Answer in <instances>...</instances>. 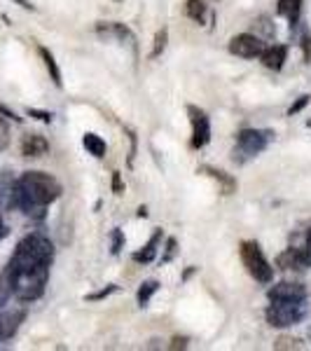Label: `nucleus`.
Instances as JSON below:
<instances>
[{"instance_id":"1","label":"nucleus","mask_w":311,"mask_h":351,"mask_svg":"<svg viewBox=\"0 0 311 351\" xmlns=\"http://www.w3.org/2000/svg\"><path fill=\"white\" fill-rule=\"evenodd\" d=\"M61 197V183L45 171H26L14 183V208L26 216L42 218L45 208Z\"/></svg>"},{"instance_id":"2","label":"nucleus","mask_w":311,"mask_h":351,"mask_svg":"<svg viewBox=\"0 0 311 351\" xmlns=\"http://www.w3.org/2000/svg\"><path fill=\"white\" fill-rule=\"evenodd\" d=\"M54 263V243L47 239L40 232H31L24 239L16 243L10 267H40L47 265L52 267Z\"/></svg>"},{"instance_id":"3","label":"nucleus","mask_w":311,"mask_h":351,"mask_svg":"<svg viewBox=\"0 0 311 351\" xmlns=\"http://www.w3.org/2000/svg\"><path fill=\"white\" fill-rule=\"evenodd\" d=\"M8 269L12 274L14 298L19 302H36V300L42 298L49 279L47 265H40V267H10L8 265Z\"/></svg>"},{"instance_id":"4","label":"nucleus","mask_w":311,"mask_h":351,"mask_svg":"<svg viewBox=\"0 0 311 351\" xmlns=\"http://www.w3.org/2000/svg\"><path fill=\"white\" fill-rule=\"evenodd\" d=\"M239 256H241V263H244L246 271L258 281V284H271V281H274V267H271V263L264 258V253L258 241L241 243Z\"/></svg>"},{"instance_id":"5","label":"nucleus","mask_w":311,"mask_h":351,"mask_svg":"<svg viewBox=\"0 0 311 351\" xmlns=\"http://www.w3.org/2000/svg\"><path fill=\"white\" fill-rule=\"evenodd\" d=\"M307 316L304 302H284V300H271V304L264 311V319L271 328H290L302 324Z\"/></svg>"},{"instance_id":"6","label":"nucleus","mask_w":311,"mask_h":351,"mask_svg":"<svg viewBox=\"0 0 311 351\" xmlns=\"http://www.w3.org/2000/svg\"><path fill=\"white\" fill-rule=\"evenodd\" d=\"M269 141L271 132H267V129H241L236 134L234 162H246L251 157H258L269 145Z\"/></svg>"},{"instance_id":"7","label":"nucleus","mask_w":311,"mask_h":351,"mask_svg":"<svg viewBox=\"0 0 311 351\" xmlns=\"http://www.w3.org/2000/svg\"><path fill=\"white\" fill-rule=\"evenodd\" d=\"M264 47L267 45L256 33H239L229 40V52L239 56V59H260Z\"/></svg>"},{"instance_id":"8","label":"nucleus","mask_w":311,"mask_h":351,"mask_svg":"<svg viewBox=\"0 0 311 351\" xmlns=\"http://www.w3.org/2000/svg\"><path fill=\"white\" fill-rule=\"evenodd\" d=\"M190 115V124H192V145L195 148H206L208 141H211V120L201 108L197 106H190L188 108Z\"/></svg>"},{"instance_id":"9","label":"nucleus","mask_w":311,"mask_h":351,"mask_svg":"<svg viewBox=\"0 0 311 351\" xmlns=\"http://www.w3.org/2000/svg\"><path fill=\"white\" fill-rule=\"evenodd\" d=\"M269 300H284V302H304L307 300V288L299 281H279L267 291Z\"/></svg>"},{"instance_id":"10","label":"nucleus","mask_w":311,"mask_h":351,"mask_svg":"<svg viewBox=\"0 0 311 351\" xmlns=\"http://www.w3.org/2000/svg\"><path fill=\"white\" fill-rule=\"evenodd\" d=\"M96 33H99L103 40H117L122 45H132L134 47V33L129 31L124 24H117V21H108V24H99L96 26Z\"/></svg>"},{"instance_id":"11","label":"nucleus","mask_w":311,"mask_h":351,"mask_svg":"<svg viewBox=\"0 0 311 351\" xmlns=\"http://www.w3.org/2000/svg\"><path fill=\"white\" fill-rule=\"evenodd\" d=\"M26 319V309H8L0 314V339H10L16 335L19 326Z\"/></svg>"},{"instance_id":"12","label":"nucleus","mask_w":311,"mask_h":351,"mask_svg":"<svg viewBox=\"0 0 311 351\" xmlns=\"http://www.w3.org/2000/svg\"><path fill=\"white\" fill-rule=\"evenodd\" d=\"M216 3L218 0H188V16L195 19L197 24H203V21H213L216 16Z\"/></svg>"},{"instance_id":"13","label":"nucleus","mask_w":311,"mask_h":351,"mask_svg":"<svg viewBox=\"0 0 311 351\" xmlns=\"http://www.w3.org/2000/svg\"><path fill=\"white\" fill-rule=\"evenodd\" d=\"M288 59V47L286 45H269V47L262 49V54H260V61H262L264 68H269V71H281Z\"/></svg>"},{"instance_id":"14","label":"nucleus","mask_w":311,"mask_h":351,"mask_svg":"<svg viewBox=\"0 0 311 351\" xmlns=\"http://www.w3.org/2000/svg\"><path fill=\"white\" fill-rule=\"evenodd\" d=\"M49 152V141L42 134H26L21 138V155L24 157H42Z\"/></svg>"},{"instance_id":"15","label":"nucleus","mask_w":311,"mask_h":351,"mask_svg":"<svg viewBox=\"0 0 311 351\" xmlns=\"http://www.w3.org/2000/svg\"><path fill=\"white\" fill-rule=\"evenodd\" d=\"M276 267L284 269V271H304V269H309L307 263H304V258L299 256V251H297V248H293V246H288L286 251L276 258Z\"/></svg>"},{"instance_id":"16","label":"nucleus","mask_w":311,"mask_h":351,"mask_svg":"<svg viewBox=\"0 0 311 351\" xmlns=\"http://www.w3.org/2000/svg\"><path fill=\"white\" fill-rule=\"evenodd\" d=\"M82 145H84V150H87L89 155L96 157V160H103L105 152H108V145H105V141L101 138L99 134H92V132L82 136Z\"/></svg>"},{"instance_id":"17","label":"nucleus","mask_w":311,"mask_h":351,"mask_svg":"<svg viewBox=\"0 0 311 351\" xmlns=\"http://www.w3.org/2000/svg\"><path fill=\"white\" fill-rule=\"evenodd\" d=\"M160 243H162V230H157L155 234L150 237V241L143 246V251H136L134 253V263H152L157 256V248H160Z\"/></svg>"},{"instance_id":"18","label":"nucleus","mask_w":311,"mask_h":351,"mask_svg":"<svg viewBox=\"0 0 311 351\" xmlns=\"http://www.w3.org/2000/svg\"><path fill=\"white\" fill-rule=\"evenodd\" d=\"M14 183L8 173H0V208H14Z\"/></svg>"},{"instance_id":"19","label":"nucleus","mask_w":311,"mask_h":351,"mask_svg":"<svg viewBox=\"0 0 311 351\" xmlns=\"http://www.w3.org/2000/svg\"><path fill=\"white\" fill-rule=\"evenodd\" d=\"M276 12H279L281 16H286L290 28L297 26L299 12H302V0H279V8H276Z\"/></svg>"},{"instance_id":"20","label":"nucleus","mask_w":311,"mask_h":351,"mask_svg":"<svg viewBox=\"0 0 311 351\" xmlns=\"http://www.w3.org/2000/svg\"><path fill=\"white\" fill-rule=\"evenodd\" d=\"M201 171L211 176L216 183H220V188H223L225 195H232V192L236 190V178H232L227 171H220V169H211V167H203Z\"/></svg>"},{"instance_id":"21","label":"nucleus","mask_w":311,"mask_h":351,"mask_svg":"<svg viewBox=\"0 0 311 351\" xmlns=\"http://www.w3.org/2000/svg\"><path fill=\"white\" fill-rule=\"evenodd\" d=\"M293 248H297L299 256L304 258V263H307V267H311V228H307L304 232H299L297 237H293Z\"/></svg>"},{"instance_id":"22","label":"nucleus","mask_w":311,"mask_h":351,"mask_svg":"<svg viewBox=\"0 0 311 351\" xmlns=\"http://www.w3.org/2000/svg\"><path fill=\"white\" fill-rule=\"evenodd\" d=\"M40 56H42V61H45V68H47V73H49V77H52V82L56 84V87H61V71H59V66H56V59H54V54L49 52L47 47H40Z\"/></svg>"},{"instance_id":"23","label":"nucleus","mask_w":311,"mask_h":351,"mask_svg":"<svg viewBox=\"0 0 311 351\" xmlns=\"http://www.w3.org/2000/svg\"><path fill=\"white\" fill-rule=\"evenodd\" d=\"M12 295H14V291H12V274H10V269L5 267L3 271H0V307H5Z\"/></svg>"},{"instance_id":"24","label":"nucleus","mask_w":311,"mask_h":351,"mask_svg":"<svg viewBox=\"0 0 311 351\" xmlns=\"http://www.w3.org/2000/svg\"><path fill=\"white\" fill-rule=\"evenodd\" d=\"M160 291V284H157V281H143V284H140V288H138V304L140 307H145V304L150 302V298L155 295V293Z\"/></svg>"},{"instance_id":"25","label":"nucleus","mask_w":311,"mask_h":351,"mask_svg":"<svg viewBox=\"0 0 311 351\" xmlns=\"http://www.w3.org/2000/svg\"><path fill=\"white\" fill-rule=\"evenodd\" d=\"M166 45H169V31L166 28H162V31H157L155 43H152L150 59H160V56L164 54V49H166Z\"/></svg>"},{"instance_id":"26","label":"nucleus","mask_w":311,"mask_h":351,"mask_svg":"<svg viewBox=\"0 0 311 351\" xmlns=\"http://www.w3.org/2000/svg\"><path fill=\"white\" fill-rule=\"evenodd\" d=\"M10 145V124L5 122V117H0V150H5Z\"/></svg>"},{"instance_id":"27","label":"nucleus","mask_w":311,"mask_h":351,"mask_svg":"<svg viewBox=\"0 0 311 351\" xmlns=\"http://www.w3.org/2000/svg\"><path fill=\"white\" fill-rule=\"evenodd\" d=\"M299 47H302V54H304V61L311 64V31H307L299 40Z\"/></svg>"},{"instance_id":"28","label":"nucleus","mask_w":311,"mask_h":351,"mask_svg":"<svg viewBox=\"0 0 311 351\" xmlns=\"http://www.w3.org/2000/svg\"><path fill=\"white\" fill-rule=\"evenodd\" d=\"M122 243H124V234H122V230H112V248H110V251L115 253V256L122 251Z\"/></svg>"},{"instance_id":"29","label":"nucleus","mask_w":311,"mask_h":351,"mask_svg":"<svg viewBox=\"0 0 311 351\" xmlns=\"http://www.w3.org/2000/svg\"><path fill=\"white\" fill-rule=\"evenodd\" d=\"M297 342H299V339H288V337H281L279 342L274 344V349H290V347H293V349H299V344H297Z\"/></svg>"},{"instance_id":"30","label":"nucleus","mask_w":311,"mask_h":351,"mask_svg":"<svg viewBox=\"0 0 311 351\" xmlns=\"http://www.w3.org/2000/svg\"><path fill=\"white\" fill-rule=\"evenodd\" d=\"M112 192H115V195H122V192H124V183H122V173L120 171L112 173Z\"/></svg>"},{"instance_id":"31","label":"nucleus","mask_w":311,"mask_h":351,"mask_svg":"<svg viewBox=\"0 0 311 351\" xmlns=\"http://www.w3.org/2000/svg\"><path fill=\"white\" fill-rule=\"evenodd\" d=\"M307 104H309V96H299V101H297V104H295V106H290V110H288V115H295V112L302 110Z\"/></svg>"},{"instance_id":"32","label":"nucleus","mask_w":311,"mask_h":351,"mask_svg":"<svg viewBox=\"0 0 311 351\" xmlns=\"http://www.w3.org/2000/svg\"><path fill=\"white\" fill-rule=\"evenodd\" d=\"M28 115L38 117V120H42V122H52V112H42V110H28Z\"/></svg>"},{"instance_id":"33","label":"nucleus","mask_w":311,"mask_h":351,"mask_svg":"<svg viewBox=\"0 0 311 351\" xmlns=\"http://www.w3.org/2000/svg\"><path fill=\"white\" fill-rule=\"evenodd\" d=\"M110 293H115V286H110V288H105V291H101V293H94V295H89L87 300H101V298H108Z\"/></svg>"},{"instance_id":"34","label":"nucleus","mask_w":311,"mask_h":351,"mask_svg":"<svg viewBox=\"0 0 311 351\" xmlns=\"http://www.w3.org/2000/svg\"><path fill=\"white\" fill-rule=\"evenodd\" d=\"M8 237V225H5V220H3V211H0V239H5Z\"/></svg>"},{"instance_id":"35","label":"nucleus","mask_w":311,"mask_h":351,"mask_svg":"<svg viewBox=\"0 0 311 351\" xmlns=\"http://www.w3.org/2000/svg\"><path fill=\"white\" fill-rule=\"evenodd\" d=\"M14 3H16V5H21V8H24V10H31V12H33V10H36V5H33L31 0H14Z\"/></svg>"},{"instance_id":"36","label":"nucleus","mask_w":311,"mask_h":351,"mask_svg":"<svg viewBox=\"0 0 311 351\" xmlns=\"http://www.w3.org/2000/svg\"><path fill=\"white\" fill-rule=\"evenodd\" d=\"M307 124H309V129H311V120H309V122H307Z\"/></svg>"}]
</instances>
